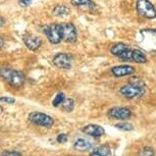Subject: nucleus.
<instances>
[{"mask_svg": "<svg viewBox=\"0 0 156 156\" xmlns=\"http://www.w3.org/2000/svg\"><path fill=\"white\" fill-rule=\"evenodd\" d=\"M0 78H2V80H4L9 86L13 88L23 87L26 82V76L20 70L8 69V67L0 69Z\"/></svg>", "mask_w": 156, "mask_h": 156, "instance_id": "1", "label": "nucleus"}, {"mask_svg": "<svg viewBox=\"0 0 156 156\" xmlns=\"http://www.w3.org/2000/svg\"><path fill=\"white\" fill-rule=\"evenodd\" d=\"M136 9L141 16L146 19L152 20L156 17V9L149 0H137Z\"/></svg>", "mask_w": 156, "mask_h": 156, "instance_id": "2", "label": "nucleus"}, {"mask_svg": "<svg viewBox=\"0 0 156 156\" xmlns=\"http://www.w3.org/2000/svg\"><path fill=\"white\" fill-rule=\"evenodd\" d=\"M119 92L123 97H126V98H129V99L138 98V97H141L144 95V93H145V87L129 83L128 85H125V86H122L120 88Z\"/></svg>", "mask_w": 156, "mask_h": 156, "instance_id": "3", "label": "nucleus"}, {"mask_svg": "<svg viewBox=\"0 0 156 156\" xmlns=\"http://www.w3.org/2000/svg\"><path fill=\"white\" fill-rule=\"evenodd\" d=\"M29 120L33 122L34 125L44 126V128H51L54 125V119L46 113L34 111L29 115Z\"/></svg>", "mask_w": 156, "mask_h": 156, "instance_id": "4", "label": "nucleus"}, {"mask_svg": "<svg viewBox=\"0 0 156 156\" xmlns=\"http://www.w3.org/2000/svg\"><path fill=\"white\" fill-rule=\"evenodd\" d=\"M43 32L51 44H58L62 41V39H61L60 23H51V25L46 26L44 28Z\"/></svg>", "mask_w": 156, "mask_h": 156, "instance_id": "5", "label": "nucleus"}, {"mask_svg": "<svg viewBox=\"0 0 156 156\" xmlns=\"http://www.w3.org/2000/svg\"><path fill=\"white\" fill-rule=\"evenodd\" d=\"M111 54L120 58L122 60H132L133 49L125 43H116L111 47Z\"/></svg>", "mask_w": 156, "mask_h": 156, "instance_id": "6", "label": "nucleus"}, {"mask_svg": "<svg viewBox=\"0 0 156 156\" xmlns=\"http://www.w3.org/2000/svg\"><path fill=\"white\" fill-rule=\"evenodd\" d=\"M61 26V39L66 43H73L78 39V32L72 23H60Z\"/></svg>", "mask_w": 156, "mask_h": 156, "instance_id": "7", "label": "nucleus"}, {"mask_svg": "<svg viewBox=\"0 0 156 156\" xmlns=\"http://www.w3.org/2000/svg\"><path fill=\"white\" fill-rule=\"evenodd\" d=\"M52 62L58 69H69L72 67L73 56L69 53H57L52 59Z\"/></svg>", "mask_w": 156, "mask_h": 156, "instance_id": "8", "label": "nucleus"}, {"mask_svg": "<svg viewBox=\"0 0 156 156\" xmlns=\"http://www.w3.org/2000/svg\"><path fill=\"white\" fill-rule=\"evenodd\" d=\"M108 116L112 119L125 120L132 116V111L126 107H113L108 111Z\"/></svg>", "mask_w": 156, "mask_h": 156, "instance_id": "9", "label": "nucleus"}, {"mask_svg": "<svg viewBox=\"0 0 156 156\" xmlns=\"http://www.w3.org/2000/svg\"><path fill=\"white\" fill-rule=\"evenodd\" d=\"M23 41L25 43V45L27 46V48H29L32 51H36L42 45V40L41 38L38 36H34V35L27 34L23 37Z\"/></svg>", "mask_w": 156, "mask_h": 156, "instance_id": "10", "label": "nucleus"}, {"mask_svg": "<svg viewBox=\"0 0 156 156\" xmlns=\"http://www.w3.org/2000/svg\"><path fill=\"white\" fill-rule=\"evenodd\" d=\"M136 72V69L132 66H128V64H123V66H117L111 69V73L116 76V78H120V76H126L133 75Z\"/></svg>", "mask_w": 156, "mask_h": 156, "instance_id": "11", "label": "nucleus"}, {"mask_svg": "<svg viewBox=\"0 0 156 156\" xmlns=\"http://www.w3.org/2000/svg\"><path fill=\"white\" fill-rule=\"evenodd\" d=\"M83 133L88 135V136L94 137V138H99L104 135L105 131L102 126H100L98 125H88L83 128Z\"/></svg>", "mask_w": 156, "mask_h": 156, "instance_id": "12", "label": "nucleus"}, {"mask_svg": "<svg viewBox=\"0 0 156 156\" xmlns=\"http://www.w3.org/2000/svg\"><path fill=\"white\" fill-rule=\"evenodd\" d=\"M73 148L78 151H81V152H85V151H88L92 148V143L90 141H88L84 138H79L75 141L73 143Z\"/></svg>", "mask_w": 156, "mask_h": 156, "instance_id": "13", "label": "nucleus"}, {"mask_svg": "<svg viewBox=\"0 0 156 156\" xmlns=\"http://www.w3.org/2000/svg\"><path fill=\"white\" fill-rule=\"evenodd\" d=\"M111 155H112V152H111L110 146L105 144V145H101L94 149L90 156H111Z\"/></svg>", "mask_w": 156, "mask_h": 156, "instance_id": "14", "label": "nucleus"}, {"mask_svg": "<svg viewBox=\"0 0 156 156\" xmlns=\"http://www.w3.org/2000/svg\"><path fill=\"white\" fill-rule=\"evenodd\" d=\"M70 3L73 6L82 7L85 8V9H94L96 7V4L92 0H70Z\"/></svg>", "mask_w": 156, "mask_h": 156, "instance_id": "15", "label": "nucleus"}, {"mask_svg": "<svg viewBox=\"0 0 156 156\" xmlns=\"http://www.w3.org/2000/svg\"><path fill=\"white\" fill-rule=\"evenodd\" d=\"M52 13H53L55 16L64 17V16H67L70 13V9L64 4H58L56 6L53 7Z\"/></svg>", "mask_w": 156, "mask_h": 156, "instance_id": "16", "label": "nucleus"}, {"mask_svg": "<svg viewBox=\"0 0 156 156\" xmlns=\"http://www.w3.org/2000/svg\"><path fill=\"white\" fill-rule=\"evenodd\" d=\"M132 60H134L137 63H145L147 62V57L143 53V51H141L140 49H133V52H132Z\"/></svg>", "mask_w": 156, "mask_h": 156, "instance_id": "17", "label": "nucleus"}, {"mask_svg": "<svg viewBox=\"0 0 156 156\" xmlns=\"http://www.w3.org/2000/svg\"><path fill=\"white\" fill-rule=\"evenodd\" d=\"M60 107L62 108V110L66 111V112H72L73 110V108H75V101H73V99L72 98H67V99L66 98L63 103L60 105Z\"/></svg>", "mask_w": 156, "mask_h": 156, "instance_id": "18", "label": "nucleus"}, {"mask_svg": "<svg viewBox=\"0 0 156 156\" xmlns=\"http://www.w3.org/2000/svg\"><path fill=\"white\" fill-rule=\"evenodd\" d=\"M64 100H66V94L63 92H59L56 94V96H55L54 99L52 100V105H53L54 107H59L63 103Z\"/></svg>", "mask_w": 156, "mask_h": 156, "instance_id": "19", "label": "nucleus"}, {"mask_svg": "<svg viewBox=\"0 0 156 156\" xmlns=\"http://www.w3.org/2000/svg\"><path fill=\"white\" fill-rule=\"evenodd\" d=\"M115 128H117L120 131H125V132H129V131H133L134 126L131 123L126 122H119L115 125Z\"/></svg>", "mask_w": 156, "mask_h": 156, "instance_id": "20", "label": "nucleus"}, {"mask_svg": "<svg viewBox=\"0 0 156 156\" xmlns=\"http://www.w3.org/2000/svg\"><path fill=\"white\" fill-rule=\"evenodd\" d=\"M137 156H155V152L151 147H144L138 152Z\"/></svg>", "mask_w": 156, "mask_h": 156, "instance_id": "21", "label": "nucleus"}, {"mask_svg": "<svg viewBox=\"0 0 156 156\" xmlns=\"http://www.w3.org/2000/svg\"><path fill=\"white\" fill-rule=\"evenodd\" d=\"M0 102L6 103V104H13V103L16 102V99L12 98V97L3 96V97H0Z\"/></svg>", "mask_w": 156, "mask_h": 156, "instance_id": "22", "label": "nucleus"}, {"mask_svg": "<svg viewBox=\"0 0 156 156\" xmlns=\"http://www.w3.org/2000/svg\"><path fill=\"white\" fill-rule=\"evenodd\" d=\"M67 139H69V138H67L66 134H59L56 138V141L60 144H64L67 142Z\"/></svg>", "mask_w": 156, "mask_h": 156, "instance_id": "23", "label": "nucleus"}, {"mask_svg": "<svg viewBox=\"0 0 156 156\" xmlns=\"http://www.w3.org/2000/svg\"><path fill=\"white\" fill-rule=\"evenodd\" d=\"M0 156H23L22 153L17 151H3Z\"/></svg>", "mask_w": 156, "mask_h": 156, "instance_id": "24", "label": "nucleus"}, {"mask_svg": "<svg viewBox=\"0 0 156 156\" xmlns=\"http://www.w3.org/2000/svg\"><path fill=\"white\" fill-rule=\"evenodd\" d=\"M33 1L34 0H19V4L23 7H27L29 5H31Z\"/></svg>", "mask_w": 156, "mask_h": 156, "instance_id": "25", "label": "nucleus"}, {"mask_svg": "<svg viewBox=\"0 0 156 156\" xmlns=\"http://www.w3.org/2000/svg\"><path fill=\"white\" fill-rule=\"evenodd\" d=\"M5 25V19L2 16H0V27H2V26Z\"/></svg>", "mask_w": 156, "mask_h": 156, "instance_id": "26", "label": "nucleus"}, {"mask_svg": "<svg viewBox=\"0 0 156 156\" xmlns=\"http://www.w3.org/2000/svg\"><path fill=\"white\" fill-rule=\"evenodd\" d=\"M4 44H5V41L3 38H1L0 37V48H2V47L4 46Z\"/></svg>", "mask_w": 156, "mask_h": 156, "instance_id": "27", "label": "nucleus"}, {"mask_svg": "<svg viewBox=\"0 0 156 156\" xmlns=\"http://www.w3.org/2000/svg\"><path fill=\"white\" fill-rule=\"evenodd\" d=\"M1 111H2V107L0 106V113H1Z\"/></svg>", "mask_w": 156, "mask_h": 156, "instance_id": "28", "label": "nucleus"}]
</instances>
